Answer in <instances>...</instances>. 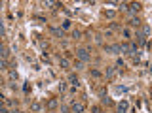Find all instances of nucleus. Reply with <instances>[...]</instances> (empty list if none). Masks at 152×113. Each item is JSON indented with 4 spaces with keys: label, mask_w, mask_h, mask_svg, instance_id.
Masks as SVG:
<instances>
[{
    "label": "nucleus",
    "mask_w": 152,
    "mask_h": 113,
    "mask_svg": "<svg viewBox=\"0 0 152 113\" xmlns=\"http://www.w3.org/2000/svg\"><path fill=\"white\" fill-rule=\"evenodd\" d=\"M125 9H127L131 15H135V13H139V11L143 9V4H139V2H131V4L125 6Z\"/></svg>",
    "instance_id": "nucleus-1"
},
{
    "label": "nucleus",
    "mask_w": 152,
    "mask_h": 113,
    "mask_svg": "<svg viewBox=\"0 0 152 113\" xmlns=\"http://www.w3.org/2000/svg\"><path fill=\"white\" fill-rule=\"evenodd\" d=\"M76 57L80 59V62H89V53H88V49H78L76 51Z\"/></svg>",
    "instance_id": "nucleus-2"
},
{
    "label": "nucleus",
    "mask_w": 152,
    "mask_h": 113,
    "mask_svg": "<svg viewBox=\"0 0 152 113\" xmlns=\"http://www.w3.org/2000/svg\"><path fill=\"white\" fill-rule=\"evenodd\" d=\"M70 111L72 113H84V104L82 102H74V104L70 106Z\"/></svg>",
    "instance_id": "nucleus-3"
},
{
    "label": "nucleus",
    "mask_w": 152,
    "mask_h": 113,
    "mask_svg": "<svg viewBox=\"0 0 152 113\" xmlns=\"http://www.w3.org/2000/svg\"><path fill=\"white\" fill-rule=\"evenodd\" d=\"M127 108H129V104L125 102V100H122L120 104H118V108H116V111L118 113H127Z\"/></svg>",
    "instance_id": "nucleus-4"
},
{
    "label": "nucleus",
    "mask_w": 152,
    "mask_h": 113,
    "mask_svg": "<svg viewBox=\"0 0 152 113\" xmlns=\"http://www.w3.org/2000/svg\"><path fill=\"white\" fill-rule=\"evenodd\" d=\"M108 47H110V53H112V55H120V53H122V45H120V43L108 45Z\"/></svg>",
    "instance_id": "nucleus-5"
},
{
    "label": "nucleus",
    "mask_w": 152,
    "mask_h": 113,
    "mask_svg": "<svg viewBox=\"0 0 152 113\" xmlns=\"http://www.w3.org/2000/svg\"><path fill=\"white\" fill-rule=\"evenodd\" d=\"M101 102H103L105 106H112V100L105 94V90H101Z\"/></svg>",
    "instance_id": "nucleus-6"
},
{
    "label": "nucleus",
    "mask_w": 152,
    "mask_h": 113,
    "mask_svg": "<svg viewBox=\"0 0 152 113\" xmlns=\"http://www.w3.org/2000/svg\"><path fill=\"white\" fill-rule=\"evenodd\" d=\"M118 72H120V70H114V68H106V77H108V79H114Z\"/></svg>",
    "instance_id": "nucleus-7"
},
{
    "label": "nucleus",
    "mask_w": 152,
    "mask_h": 113,
    "mask_svg": "<svg viewBox=\"0 0 152 113\" xmlns=\"http://www.w3.org/2000/svg\"><path fill=\"white\" fill-rule=\"evenodd\" d=\"M127 25H129V27H141V21H139V17H131V19H129V21H127Z\"/></svg>",
    "instance_id": "nucleus-8"
},
{
    "label": "nucleus",
    "mask_w": 152,
    "mask_h": 113,
    "mask_svg": "<svg viewBox=\"0 0 152 113\" xmlns=\"http://www.w3.org/2000/svg\"><path fill=\"white\" fill-rule=\"evenodd\" d=\"M51 34H53V36H57V38H65L63 28H51Z\"/></svg>",
    "instance_id": "nucleus-9"
},
{
    "label": "nucleus",
    "mask_w": 152,
    "mask_h": 113,
    "mask_svg": "<svg viewBox=\"0 0 152 113\" xmlns=\"http://www.w3.org/2000/svg\"><path fill=\"white\" fill-rule=\"evenodd\" d=\"M69 83H72L74 87H78L80 83H78V76H76V74H70L69 76Z\"/></svg>",
    "instance_id": "nucleus-10"
},
{
    "label": "nucleus",
    "mask_w": 152,
    "mask_h": 113,
    "mask_svg": "<svg viewBox=\"0 0 152 113\" xmlns=\"http://www.w3.org/2000/svg\"><path fill=\"white\" fill-rule=\"evenodd\" d=\"M8 57V49H6V45L0 43V59H6Z\"/></svg>",
    "instance_id": "nucleus-11"
},
{
    "label": "nucleus",
    "mask_w": 152,
    "mask_h": 113,
    "mask_svg": "<svg viewBox=\"0 0 152 113\" xmlns=\"http://www.w3.org/2000/svg\"><path fill=\"white\" fill-rule=\"evenodd\" d=\"M48 108H50V109H53V108H57V100H55V98H51V100H50V102H48Z\"/></svg>",
    "instance_id": "nucleus-12"
},
{
    "label": "nucleus",
    "mask_w": 152,
    "mask_h": 113,
    "mask_svg": "<svg viewBox=\"0 0 152 113\" xmlns=\"http://www.w3.org/2000/svg\"><path fill=\"white\" fill-rule=\"evenodd\" d=\"M59 66L61 68H69V60L67 59H59Z\"/></svg>",
    "instance_id": "nucleus-13"
},
{
    "label": "nucleus",
    "mask_w": 152,
    "mask_h": 113,
    "mask_svg": "<svg viewBox=\"0 0 152 113\" xmlns=\"http://www.w3.org/2000/svg\"><path fill=\"white\" fill-rule=\"evenodd\" d=\"M72 38L74 40H80V38H82V32L80 30H72Z\"/></svg>",
    "instance_id": "nucleus-14"
},
{
    "label": "nucleus",
    "mask_w": 152,
    "mask_h": 113,
    "mask_svg": "<svg viewBox=\"0 0 152 113\" xmlns=\"http://www.w3.org/2000/svg\"><path fill=\"white\" fill-rule=\"evenodd\" d=\"M8 68V62H6V59H0V70H6Z\"/></svg>",
    "instance_id": "nucleus-15"
},
{
    "label": "nucleus",
    "mask_w": 152,
    "mask_h": 113,
    "mask_svg": "<svg viewBox=\"0 0 152 113\" xmlns=\"http://www.w3.org/2000/svg\"><path fill=\"white\" fill-rule=\"evenodd\" d=\"M31 109H32V111H40V104H38V102H34V104L31 106Z\"/></svg>",
    "instance_id": "nucleus-16"
},
{
    "label": "nucleus",
    "mask_w": 152,
    "mask_h": 113,
    "mask_svg": "<svg viewBox=\"0 0 152 113\" xmlns=\"http://www.w3.org/2000/svg\"><path fill=\"white\" fill-rule=\"evenodd\" d=\"M84 66H86V62H80V60H78L76 64H74V68H76V70H82Z\"/></svg>",
    "instance_id": "nucleus-17"
},
{
    "label": "nucleus",
    "mask_w": 152,
    "mask_h": 113,
    "mask_svg": "<svg viewBox=\"0 0 152 113\" xmlns=\"http://www.w3.org/2000/svg\"><path fill=\"white\" fill-rule=\"evenodd\" d=\"M91 76L93 77H101V72H99V70H91Z\"/></svg>",
    "instance_id": "nucleus-18"
},
{
    "label": "nucleus",
    "mask_w": 152,
    "mask_h": 113,
    "mask_svg": "<svg viewBox=\"0 0 152 113\" xmlns=\"http://www.w3.org/2000/svg\"><path fill=\"white\" fill-rule=\"evenodd\" d=\"M10 79H17V72L12 70V72H10Z\"/></svg>",
    "instance_id": "nucleus-19"
},
{
    "label": "nucleus",
    "mask_w": 152,
    "mask_h": 113,
    "mask_svg": "<svg viewBox=\"0 0 152 113\" xmlns=\"http://www.w3.org/2000/svg\"><path fill=\"white\" fill-rule=\"evenodd\" d=\"M63 28H65V30H67V28H70V21H69V19L63 23Z\"/></svg>",
    "instance_id": "nucleus-20"
},
{
    "label": "nucleus",
    "mask_w": 152,
    "mask_h": 113,
    "mask_svg": "<svg viewBox=\"0 0 152 113\" xmlns=\"http://www.w3.org/2000/svg\"><path fill=\"white\" fill-rule=\"evenodd\" d=\"M105 15H106V17H114V11H112V9H108V11H105Z\"/></svg>",
    "instance_id": "nucleus-21"
},
{
    "label": "nucleus",
    "mask_w": 152,
    "mask_h": 113,
    "mask_svg": "<svg viewBox=\"0 0 152 113\" xmlns=\"http://www.w3.org/2000/svg\"><path fill=\"white\" fill-rule=\"evenodd\" d=\"M116 66H118V68H124V60H122V59H118V62H116Z\"/></svg>",
    "instance_id": "nucleus-22"
},
{
    "label": "nucleus",
    "mask_w": 152,
    "mask_h": 113,
    "mask_svg": "<svg viewBox=\"0 0 152 113\" xmlns=\"http://www.w3.org/2000/svg\"><path fill=\"white\" fill-rule=\"evenodd\" d=\"M65 89H67V83H59V90H61V92H63Z\"/></svg>",
    "instance_id": "nucleus-23"
},
{
    "label": "nucleus",
    "mask_w": 152,
    "mask_h": 113,
    "mask_svg": "<svg viewBox=\"0 0 152 113\" xmlns=\"http://www.w3.org/2000/svg\"><path fill=\"white\" fill-rule=\"evenodd\" d=\"M91 113H101V108H97V106H95V108H91Z\"/></svg>",
    "instance_id": "nucleus-24"
},
{
    "label": "nucleus",
    "mask_w": 152,
    "mask_h": 113,
    "mask_svg": "<svg viewBox=\"0 0 152 113\" xmlns=\"http://www.w3.org/2000/svg\"><path fill=\"white\" fill-rule=\"evenodd\" d=\"M6 106H14V100H12V98H6Z\"/></svg>",
    "instance_id": "nucleus-25"
},
{
    "label": "nucleus",
    "mask_w": 152,
    "mask_h": 113,
    "mask_svg": "<svg viewBox=\"0 0 152 113\" xmlns=\"http://www.w3.org/2000/svg\"><path fill=\"white\" fill-rule=\"evenodd\" d=\"M0 113H8V111H6V108H4L2 104H0Z\"/></svg>",
    "instance_id": "nucleus-26"
},
{
    "label": "nucleus",
    "mask_w": 152,
    "mask_h": 113,
    "mask_svg": "<svg viewBox=\"0 0 152 113\" xmlns=\"http://www.w3.org/2000/svg\"><path fill=\"white\" fill-rule=\"evenodd\" d=\"M0 34H2V36H4V27H2V25H0Z\"/></svg>",
    "instance_id": "nucleus-27"
},
{
    "label": "nucleus",
    "mask_w": 152,
    "mask_h": 113,
    "mask_svg": "<svg viewBox=\"0 0 152 113\" xmlns=\"http://www.w3.org/2000/svg\"><path fill=\"white\" fill-rule=\"evenodd\" d=\"M8 113H21L19 109H12V111H8Z\"/></svg>",
    "instance_id": "nucleus-28"
},
{
    "label": "nucleus",
    "mask_w": 152,
    "mask_h": 113,
    "mask_svg": "<svg viewBox=\"0 0 152 113\" xmlns=\"http://www.w3.org/2000/svg\"><path fill=\"white\" fill-rule=\"evenodd\" d=\"M0 36H2V34H0Z\"/></svg>",
    "instance_id": "nucleus-29"
}]
</instances>
